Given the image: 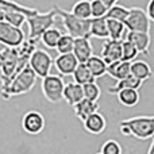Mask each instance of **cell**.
<instances>
[{"label":"cell","mask_w":154,"mask_h":154,"mask_svg":"<svg viewBox=\"0 0 154 154\" xmlns=\"http://www.w3.org/2000/svg\"><path fill=\"white\" fill-rule=\"evenodd\" d=\"M35 82H37V76L32 72L31 68L29 65H26L20 72H18L11 79L10 82H7L5 85H2L0 96L4 100H10L11 97L29 93L35 87Z\"/></svg>","instance_id":"obj_1"},{"label":"cell","mask_w":154,"mask_h":154,"mask_svg":"<svg viewBox=\"0 0 154 154\" xmlns=\"http://www.w3.org/2000/svg\"><path fill=\"white\" fill-rule=\"evenodd\" d=\"M119 131L125 137H134L137 139H152L154 135V118L153 116H133L119 123Z\"/></svg>","instance_id":"obj_2"},{"label":"cell","mask_w":154,"mask_h":154,"mask_svg":"<svg viewBox=\"0 0 154 154\" xmlns=\"http://www.w3.org/2000/svg\"><path fill=\"white\" fill-rule=\"evenodd\" d=\"M56 16L61 19L66 34L72 35L73 38H91L89 37V19H81L73 15L70 11H65L62 8L54 5L53 7Z\"/></svg>","instance_id":"obj_3"},{"label":"cell","mask_w":154,"mask_h":154,"mask_svg":"<svg viewBox=\"0 0 154 154\" xmlns=\"http://www.w3.org/2000/svg\"><path fill=\"white\" fill-rule=\"evenodd\" d=\"M56 18L57 16L53 8L45 14L37 12L31 16H27L26 23L29 26V35H27V38L39 41V37L42 35V32L56 24Z\"/></svg>","instance_id":"obj_4"},{"label":"cell","mask_w":154,"mask_h":154,"mask_svg":"<svg viewBox=\"0 0 154 154\" xmlns=\"http://www.w3.org/2000/svg\"><path fill=\"white\" fill-rule=\"evenodd\" d=\"M64 80L57 75H48L42 79L41 88L45 99L51 104H58L62 101V91H64Z\"/></svg>","instance_id":"obj_5"},{"label":"cell","mask_w":154,"mask_h":154,"mask_svg":"<svg viewBox=\"0 0 154 154\" xmlns=\"http://www.w3.org/2000/svg\"><path fill=\"white\" fill-rule=\"evenodd\" d=\"M27 65L32 69L35 76L43 79L48 75H50V69L53 66V57L46 50L37 48L30 56Z\"/></svg>","instance_id":"obj_6"},{"label":"cell","mask_w":154,"mask_h":154,"mask_svg":"<svg viewBox=\"0 0 154 154\" xmlns=\"http://www.w3.org/2000/svg\"><path fill=\"white\" fill-rule=\"evenodd\" d=\"M123 23H125V27L128 31H139V32H147V34H150L152 22L147 18L146 12L139 7L128 8V15Z\"/></svg>","instance_id":"obj_7"},{"label":"cell","mask_w":154,"mask_h":154,"mask_svg":"<svg viewBox=\"0 0 154 154\" xmlns=\"http://www.w3.org/2000/svg\"><path fill=\"white\" fill-rule=\"evenodd\" d=\"M26 39L22 27H14L7 22H0V43L7 48H19Z\"/></svg>","instance_id":"obj_8"},{"label":"cell","mask_w":154,"mask_h":154,"mask_svg":"<svg viewBox=\"0 0 154 154\" xmlns=\"http://www.w3.org/2000/svg\"><path fill=\"white\" fill-rule=\"evenodd\" d=\"M46 126L45 116L41 114L39 111H27L22 118V128L24 130V133H27L29 135H38L43 131Z\"/></svg>","instance_id":"obj_9"},{"label":"cell","mask_w":154,"mask_h":154,"mask_svg":"<svg viewBox=\"0 0 154 154\" xmlns=\"http://www.w3.org/2000/svg\"><path fill=\"white\" fill-rule=\"evenodd\" d=\"M120 56H122V39H109V38H107L103 48H101L100 54L103 61L108 65L111 62L120 60Z\"/></svg>","instance_id":"obj_10"},{"label":"cell","mask_w":154,"mask_h":154,"mask_svg":"<svg viewBox=\"0 0 154 154\" xmlns=\"http://www.w3.org/2000/svg\"><path fill=\"white\" fill-rule=\"evenodd\" d=\"M82 126H84V130L87 133L92 134V135H100V134H103L106 131L107 122L106 118L103 116V114L96 111L82 120Z\"/></svg>","instance_id":"obj_11"},{"label":"cell","mask_w":154,"mask_h":154,"mask_svg":"<svg viewBox=\"0 0 154 154\" xmlns=\"http://www.w3.org/2000/svg\"><path fill=\"white\" fill-rule=\"evenodd\" d=\"M77 64L79 62H77L76 57L73 56V53L58 54L56 58H53V65L61 76H72Z\"/></svg>","instance_id":"obj_12"},{"label":"cell","mask_w":154,"mask_h":154,"mask_svg":"<svg viewBox=\"0 0 154 154\" xmlns=\"http://www.w3.org/2000/svg\"><path fill=\"white\" fill-rule=\"evenodd\" d=\"M72 53L79 64H85L87 60L93 54L92 43H91L89 38H75Z\"/></svg>","instance_id":"obj_13"},{"label":"cell","mask_w":154,"mask_h":154,"mask_svg":"<svg viewBox=\"0 0 154 154\" xmlns=\"http://www.w3.org/2000/svg\"><path fill=\"white\" fill-rule=\"evenodd\" d=\"M126 41L133 43L138 53H142L145 56H149V49L150 43H152V38L150 34L147 32H139V31H128L126 35Z\"/></svg>","instance_id":"obj_14"},{"label":"cell","mask_w":154,"mask_h":154,"mask_svg":"<svg viewBox=\"0 0 154 154\" xmlns=\"http://www.w3.org/2000/svg\"><path fill=\"white\" fill-rule=\"evenodd\" d=\"M81 99H84L82 95V87L77 82H68L64 85V91H62V100H65L69 106H75L79 103Z\"/></svg>","instance_id":"obj_15"},{"label":"cell","mask_w":154,"mask_h":154,"mask_svg":"<svg viewBox=\"0 0 154 154\" xmlns=\"http://www.w3.org/2000/svg\"><path fill=\"white\" fill-rule=\"evenodd\" d=\"M130 75H133L135 79L141 80L142 82H145L152 79L153 70L146 61L135 60V61H131V64H130Z\"/></svg>","instance_id":"obj_16"},{"label":"cell","mask_w":154,"mask_h":154,"mask_svg":"<svg viewBox=\"0 0 154 154\" xmlns=\"http://www.w3.org/2000/svg\"><path fill=\"white\" fill-rule=\"evenodd\" d=\"M73 111H75L76 118H79L80 120H84L85 118H88L91 114L99 111V104L97 101H92L88 99H81L79 103H76L73 106Z\"/></svg>","instance_id":"obj_17"},{"label":"cell","mask_w":154,"mask_h":154,"mask_svg":"<svg viewBox=\"0 0 154 154\" xmlns=\"http://www.w3.org/2000/svg\"><path fill=\"white\" fill-rule=\"evenodd\" d=\"M130 61L118 60L107 65V75H109L114 80H122L130 75Z\"/></svg>","instance_id":"obj_18"},{"label":"cell","mask_w":154,"mask_h":154,"mask_svg":"<svg viewBox=\"0 0 154 154\" xmlns=\"http://www.w3.org/2000/svg\"><path fill=\"white\" fill-rule=\"evenodd\" d=\"M89 37H95V38H99V39H107V38H108L106 16L91 18V20H89Z\"/></svg>","instance_id":"obj_19"},{"label":"cell","mask_w":154,"mask_h":154,"mask_svg":"<svg viewBox=\"0 0 154 154\" xmlns=\"http://www.w3.org/2000/svg\"><path fill=\"white\" fill-rule=\"evenodd\" d=\"M142 84H143V82H142L141 80L135 79L133 75H128L127 77H125V79H122V80H116V84H115L114 87H109L108 88V93H109V95H116L118 91L126 89V88L139 89V88L142 87Z\"/></svg>","instance_id":"obj_20"},{"label":"cell","mask_w":154,"mask_h":154,"mask_svg":"<svg viewBox=\"0 0 154 154\" xmlns=\"http://www.w3.org/2000/svg\"><path fill=\"white\" fill-rule=\"evenodd\" d=\"M85 65H87V68L89 69V72L92 73V76L95 77V79L103 77L104 75H107V64L103 61V58H101L100 56H93L92 54V56L87 60Z\"/></svg>","instance_id":"obj_21"},{"label":"cell","mask_w":154,"mask_h":154,"mask_svg":"<svg viewBox=\"0 0 154 154\" xmlns=\"http://www.w3.org/2000/svg\"><path fill=\"white\" fill-rule=\"evenodd\" d=\"M116 96H118L119 103L125 107H134V106H137L139 101L138 89H133V88H126V89L118 91Z\"/></svg>","instance_id":"obj_22"},{"label":"cell","mask_w":154,"mask_h":154,"mask_svg":"<svg viewBox=\"0 0 154 154\" xmlns=\"http://www.w3.org/2000/svg\"><path fill=\"white\" fill-rule=\"evenodd\" d=\"M60 37H61V31H60L57 27L53 26V27H50V29H48L46 31L42 32V35L39 37V41L46 49L54 50Z\"/></svg>","instance_id":"obj_23"},{"label":"cell","mask_w":154,"mask_h":154,"mask_svg":"<svg viewBox=\"0 0 154 154\" xmlns=\"http://www.w3.org/2000/svg\"><path fill=\"white\" fill-rule=\"evenodd\" d=\"M0 8H2L3 11H19V12L24 14L26 18L38 12V10H35V8L27 7V5H22L16 2H12V0H0Z\"/></svg>","instance_id":"obj_24"},{"label":"cell","mask_w":154,"mask_h":154,"mask_svg":"<svg viewBox=\"0 0 154 154\" xmlns=\"http://www.w3.org/2000/svg\"><path fill=\"white\" fill-rule=\"evenodd\" d=\"M72 76H73V81L80 85H84V84H87V82L95 81V77L92 76V73L89 72V69L87 68L85 64H77V66H76V69L73 70Z\"/></svg>","instance_id":"obj_25"},{"label":"cell","mask_w":154,"mask_h":154,"mask_svg":"<svg viewBox=\"0 0 154 154\" xmlns=\"http://www.w3.org/2000/svg\"><path fill=\"white\" fill-rule=\"evenodd\" d=\"M107 31H108L109 39H123V35L126 31L125 23L115 20V19H107Z\"/></svg>","instance_id":"obj_26"},{"label":"cell","mask_w":154,"mask_h":154,"mask_svg":"<svg viewBox=\"0 0 154 154\" xmlns=\"http://www.w3.org/2000/svg\"><path fill=\"white\" fill-rule=\"evenodd\" d=\"M70 12L77 18L89 19L91 18V3L89 0H79L73 4Z\"/></svg>","instance_id":"obj_27"},{"label":"cell","mask_w":154,"mask_h":154,"mask_svg":"<svg viewBox=\"0 0 154 154\" xmlns=\"http://www.w3.org/2000/svg\"><path fill=\"white\" fill-rule=\"evenodd\" d=\"M127 15H128V8L123 7V5H119L118 3L111 5L106 12L107 19H115V20H119V22H125Z\"/></svg>","instance_id":"obj_28"},{"label":"cell","mask_w":154,"mask_h":154,"mask_svg":"<svg viewBox=\"0 0 154 154\" xmlns=\"http://www.w3.org/2000/svg\"><path fill=\"white\" fill-rule=\"evenodd\" d=\"M82 87V95H84V99H88V100L92 101H97L101 96V89L96 81L92 82H87V84L81 85Z\"/></svg>","instance_id":"obj_29"},{"label":"cell","mask_w":154,"mask_h":154,"mask_svg":"<svg viewBox=\"0 0 154 154\" xmlns=\"http://www.w3.org/2000/svg\"><path fill=\"white\" fill-rule=\"evenodd\" d=\"M73 42H75V38L69 34H61L58 42L56 45L57 53L58 54H65V53H72L73 50Z\"/></svg>","instance_id":"obj_30"},{"label":"cell","mask_w":154,"mask_h":154,"mask_svg":"<svg viewBox=\"0 0 154 154\" xmlns=\"http://www.w3.org/2000/svg\"><path fill=\"white\" fill-rule=\"evenodd\" d=\"M4 22L14 27H22L26 23V15L19 11H4Z\"/></svg>","instance_id":"obj_31"},{"label":"cell","mask_w":154,"mask_h":154,"mask_svg":"<svg viewBox=\"0 0 154 154\" xmlns=\"http://www.w3.org/2000/svg\"><path fill=\"white\" fill-rule=\"evenodd\" d=\"M138 50L135 49V46L133 43H130L128 41L122 39V56L120 60L122 61H134V60L138 57Z\"/></svg>","instance_id":"obj_32"},{"label":"cell","mask_w":154,"mask_h":154,"mask_svg":"<svg viewBox=\"0 0 154 154\" xmlns=\"http://www.w3.org/2000/svg\"><path fill=\"white\" fill-rule=\"evenodd\" d=\"M122 146L118 141L115 139H108L103 143L100 153L101 154H122Z\"/></svg>","instance_id":"obj_33"},{"label":"cell","mask_w":154,"mask_h":154,"mask_svg":"<svg viewBox=\"0 0 154 154\" xmlns=\"http://www.w3.org/2000/svg\"><path fill=\"white\" fill-rule=\"evenodd\" d=\"M91 18H100L106 16L108 8L100 2V0H91Z\"/></svg>","instance_id":"obj_34"},{"label":"cell","mask_w":154,"mask_h":154,"mask_svg":"<svg viewBox=\"0 0 154 154\" xmlns=\"http://www.w3.org/2000/svg\"><path fill=\"white\" fill-rule=\"evenodd\" d=\"M146 15L147 18L150 19V22H154V0H149V3H147L146 5Z\"/></svg>","instance_id":"obj_35"},{"label":"cell","mask_w":154,"mask_h":154,"mask_svg":"<svg viewBox=\"0 0 154 154\" xmlns=\"http://www.w3.org/2000/svg\"><path fill=\"white\" fill-rule=\"evenodd\" d=\"M101 3H103L104 5H106L107 8H109L111 7V5H114V4H116L118 2H119V0H100Z\"/></svg>","instance_id":"obj_36"},{"label":"cell","mask_w":154,"mask_h":154,"mask_svg":"<svg viewBox=\"0 0 154 154\" xmlns=\"http://www.w3.org/2000/svg\"><path fill=\"white\" fill-rule=\"evenodd\" d=\"M147 154H154V141H152L149 146V150H147Z\"/></svg>","instance_id":"obj_37"},{"label":"cell","mask_w":154,"mask_h":154,"mask_svg":"<svg viewBox=\"0 0 154 154\" xmlns=\"http://www.w3.org/2000/svg\"><path fill=\"white\" fill-rule=\"evenodd\" d=\"M4 20V11L0 8V22H3Z\"/></svg>","instance_id":"obj_38"},{"label":"cell","mask_w":154,"mask_h":154,"mask_svg":"<svg viewBox=\"0 0 154 154\" xmlns=\"http://www.w3.org/2000/svg\"><path fill=\"white\" fill-rule=\"evenodd\" d=\"M96 154H101V153H96Z\"/></svg>","instance_id":"obj_39"}]
</instances>
